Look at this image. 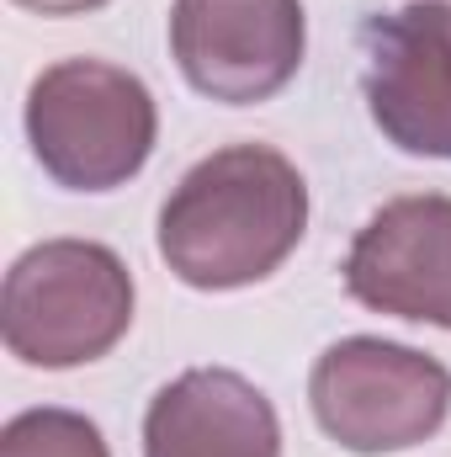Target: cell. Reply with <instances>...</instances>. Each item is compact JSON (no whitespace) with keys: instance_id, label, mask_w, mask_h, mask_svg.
Listing matches in <instances>:
<instances>
[{"instance_id":"cell-1","label":"cell","mask_w":451,"mask_h":457,"mask_svg":"<svg viewBox=\"0 0 451 457\" xmlns=\"http://www.w3.org/2000/svg\"><path fill=\"white\" fill-rule=\"evenodd\" d=\"M308 228V181L271 144L197 160L160 208V255L197 293L266 282Z\"/></svg>"},{"instance_id":"cell-2","label":"cell","mask_w":451,"mask_h":457,"mask_svg":"<svg viewBox=\"0 0 451 457\" xmlns=\"http://www.w3.org/2000/svg\"><path fill=\"white\" fill-rule=\"evenodd\" d=\"M133 325V271L112 245L43 239L5 271L0 330L27 367L64 372L102 361Z\"/></svg>"},{"instance_id":"cell-3","label":"cell","mask_w":451,"mask_h":457,"mask_svg":"<svg viewBox=\"0 0 451 457\" xmlns=\"http://www.w3.org/2000/svg\"><path fill=\"white\" fill-rule=\"evenodd\" d=\"M27 138L48 181L70 192H117L149 165L160 107L122 64L59 59L27 91Z\"/></svg>"},{"instance_id":"cell-4","label":"cell","mask_w":451,"mask_h":457,"mask_svg":"<svg viewBox=\"0 0 451 457\" xmlns=\"http://www.w3.org/2000/svg\"><path fill=\"white\" fill-rule=\"evenodd\" d=\"M308 404L345 453L377 457L430 442L451 415V372L382 336H345L308 372Z\"/></svg>"},{"instance_id":"cell-5","label":"cell","mask_w":451,"mask_h":457,"mask_svg":"<svg viewBox=\"0 0 451 457\" xmlns=\"http://www.w3.org/2000/svg\"><path fill=\"white\" fill-rule=\"evenodd\" d=\"M308 21L303 0H176L170 54L192 91L255 107L271 102L303 64Z\"/></svg>"},{"instance_id":"cell-6","label":"cell","mask_w":451,"mask_h":457,"mask_svg":"<svg viewBox=\"0 0 451 457\" xmlns=\"http://www.w3.org/2000/svg\"><path fill=\"white\" fill-rule=\"evenodd\" d=\"M361 91L382 138L420 160H451V5L409 0L361 27Z\"/></svg>"},{"instance_id":"cell-7","label":"cell","mask_w":451,"mask_h":457,"mask_svg":"<svg viewBox=\"0 0 451 457\" xmlns=\"http://www.w3.org/2000/svg\"><path fill=\"white\" fill-rule=\"evenodd\" d=\"M345 293L372 314L451 330V197L382 203L350 239Z\"/></svg>"},{"instance_id":"cell-8","label":"cell","mask_w":451,"mask_h":457,"mask_svg":"<svg viewBox=\"0 0 451 457\" xmlns=\"http://www.w3.org/2000/svg\"><path fill=\"white\" fill-rule=\"evenodd\" d=\"M144 457H282V420L250 378L192 367L149 399Z\"/></svg>"},{"instance_id":"cell-9","label":"cell","mask_w":451,"mask_h":457,"mask_svg":"<svg viewBox=\"0 0 451 457\" xmlns=\"http://www.w3.org/2000/svg\"><path fill=\"white\" fill-rule=\"evenodd\" d=\"M0 457H112V453H107V436L91 415L43 404V410H21V415L5 420Z\"/></svg>"},{"instance_id":"cell-10","label":"cell","mask_w":451,"mask_h":457,"mask_svg":"<svg viewBox=\"0 0 451 457\" xmlns=\"http://www.w3.org/2000/svg\"><path fill=\"white\" fill-rule=\"evenodd\" d=\"M16 5H27L37 16H86V11H102L107 0H16Z\"/></svg>"}]
</instances>
